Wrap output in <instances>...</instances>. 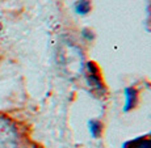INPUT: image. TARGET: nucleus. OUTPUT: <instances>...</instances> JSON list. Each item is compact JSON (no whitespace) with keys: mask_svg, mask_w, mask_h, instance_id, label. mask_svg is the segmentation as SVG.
Instances as JSON below:
<instances>
[{"mask_svg":"<svg viewBox=\"0 0 151 148\" xmlns=\"http://www.w3.org/2000/svg\"><path fill=\"white\" fill-rule=\"evenodd\" d=\"M86 81H87V85L91 88L92 92L97 93L99 96L104 94L105 88H104L103 80H101L100 68L92 60L86 63Z\"/></svg>","mask_w":151,"mask_h":148,"instance_id":"1","label":"nucleus"},{"mask_svg":"<svg viewBox=\"0 0 151 148\" xmlns=\"http://www.w3.org/2000/svg\"><path fill=\"white\" fill-rule=\"evenodd\" d=\"M17 142L16 129L9 119L0 117V148H14Z\"/></svg>","mask_w":151,"mask_h":148,"instance_id":"2","label":"nucleus"},{"mask_svg":"<svg viewBox=\"0 0 151 148\" xmlns=\"http://www.w3.org/2000/svg\"><path fill=\"white\" fill-rule=\"evenodd\" d=\"M124 108L122 112L124 113H129L130 110H133L135 106L138 105V91L134 87H126L124 89Z\"/></svg>","mask_w":151,"mask_h":148,"instance_id":"3","label":"nucleus"},{"mask_svg":"<svg viewBox=\"0 0 151 148\" xmlns=\"http://www.w3.org/2000/svg\"><path fill=\"white\" fill-rule=\"evenodd\" d=\"M122 148H151V138L138 136L135 139L127 140L122 144Z\"/></svg>","mask_w":151,"mask_h":148,"instance_id":"4","label":"nucleus"},{"mask_svg":"<svg viewBox=\"0 0 151 148\" xmlns=\"http://www.w3.org/2000/svg\"><path fill=\"white\" fill-rule=\"evenodd\" d=\"M92 9V3L91 0H76L74 3V11L76 14L80 16H86L91 12Z\"/></svg>","mask_w":151,"mask_h":148,"instance_id":"5","label":"nucleus"},{"mask_svg":"<svg viewBox=\"0 0 151 148\" xmlns=\"http://www.w3.org/2000/svg\"><path fill=\"white\" fill-rule=\"evenodd\" d=\"M87 126H88L89 135L93 139H99L103 134V123L99 119H89L87 122Z\"/></svg>","mask_w":151,"mask_h":148,"instance_id":"6","label":"nucleus"},{"mask_svg":"<svg viewBox=\"0 0 151 148\" xmlns=\"http://www.w3.org/2000/svg\"><path fill=\"white\" fill-rule=\"evenodd\" d=\"M80 34H82L83 38L86 39V41H88V42H91V41H93V39H95V34H93V31H92L91 29H88V28L82 29Z\"/></svg>","mask_w":151,"mask_h":148,"instance_id":"7","label":"nucleus"}]
</instances>
